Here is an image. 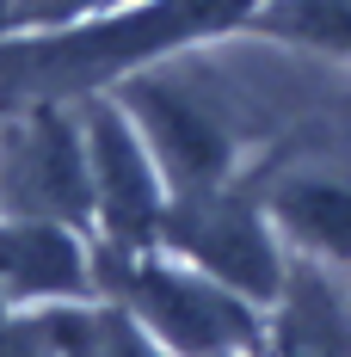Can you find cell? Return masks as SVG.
Here are the masks:
<instances>
[{
	"mask_svg": "<svg viewBox=\"0 0 351 357\" xmlns=\"http://www.w3.org/2000/svg\"><path fill=\"white\" fill-rule=\"evenodd\" d=\"M271 0H148L93 25H62L37 37H0V117L25 105H74L117 86L124 74L154 68L185 43L228 25H253Z\"/></svg>",
	"mask_w": 351,
	"mask_h": 357,
	"instance_id": "obj_1",
	"label": "cell"
},
{
	"mask_svg": "<svg viewBox=\"0 0 351 357\" xmlns=\"http://www.w3.org/2000/svg\"><path fill=\"white\" fill-rule=\"evenodd\" d=\"M124 111L142 123V136L154 148L160 173L173 185V197L185 191H210L241 178V154L271 130V111L259 93L246 86H222L216 68H136L117 80Z\"/></svg>",
	"mask_w": 351,
	"mask_h": 357,
	"instance_id": "obj_2",
	"label": "cell"
},
{
	"mask_svg": "<svg viewBox=\"0 0 351 357\" xmlns=\"http://www.w3.org/2000/svg\"><path fill=\"white\" fill-rule=\"evenodd\" d=\"M93 259H99V296L124 302L173 357H265L271 351V308L216 284L191 259H179L167 247H148V252L93 247Z\"/></svg>",
	"mask_w": 351,
	"mask_h": 357,
	"instance_id": "obj_3",
	"label": "cell"
},
{
	"mask_svg": "<svg viewBox=\"0 0 351 357\" xmlns=\"http://www.w3.org/2000/svg\"><path fill=\"white\" fill-rule=\"evenodd\" d=\"M160 247L191 259L197 271H210L216 284L241 289L259 308H271L283 278H290V252L278 247V222L265 210L253 173L228 178V185H210V191L173 197Z\"/></svg>",
	"mask_w": 351,
	"mask_h": 357,
	"instance_id": "obj_4",
	"label": "cell"
},
{
	"mask_svg": "<svg viewBox=\"0 0 351 357\" xmlns=\"http://www.w3.org/2000/svg\"><path fill=\"white\" fill-rule=\"evenodd\" d=\"M80 130H87V160H93V247L111 252H148L167 234L173 210V185L160 173L154 148L142 136V123L124 111L117 93L74 99Z\"/></svg>",
	"mask_w": 351,
	"mask_h": 357,
	"instance_id": "obj_5",
	"label": "cell"
},
{
	"mask_svg": "<svg viewBox=\"0 0 351 357\" xmlns=\"http://www.w3.org/2000/svg\"><path fill=\"white\" fill-rule=\"evenodd\" d=\"M0 215L68 222L93 234V160L80 105H25L0 117Z\"/></svg>",
	"mask_w": 351,
	"mask_h": 357,
	"instance_id": "obj_6",
	"label": "cell"
},
{
	"mask_svg": "<svg viewBox=\"0 0 351 357\" xmlns=\"http://www.w3.org/2000/svg\"><path fill=\"white\" fill-rule=\"evenodd\" d=\"M253 185L290 247L351 278V148L290 130Z\"/></svg>",
	"mask_w": 351,
	"mask_h": 357,
	"instance_id": "obj_7",
	"label": "cell"
},
{
	"mask_svg": "<svg viewBox=\"0 0 351 357\" xmlns=\"http://www.w3.org/2000/svg\"><path fill=\"white\" fill-rule=\"evenodd\" d=\"M93 296H99V259L80 228L0 215V302L50 308V302H93Z\"/></svg>",
	"mask_w": 351,
	"mask_h": 357,
	"instance_id": "obj_8",
	"label": "cell"
},
{
	"mask_svg": "<svg viewBox=\"0 0 351 357\" xmlns=\"http://www.w3.org/2000/svg\"><path fill=\"white\" fill-rule=\"evenodd\" d=\"M271 357H351V284L308 252L290 259L271 302Z\"/></svg>",
	"mask_w": 351,
	"mask_h": 357,
	"instance_id": "obj_9",
	"label": "cell"
},
{
	"mask_svg": "<svg viewBox=\"0 0 351 357\" xmlns=\"http://www.w3.org/2000/svg\"><path fill=\"white\" fill-rule=\"evenodd\" d=\"M43 314H50V333H56V351L62 357H173L124 302H111V296L50 302Z\"/></svg>",
	"mask_w": 351,
	"mask_h": 357,
	"instance_id": "obj_10",
	"label": "cell"
},
{
	"mask_svg": "<svg viewBox=\"0 0 351 357\" xmlns=\"http://www.w3.org/2000/svg\"><path fill=\"white\" fill-rule=\"evenodd\" d=\"M253 31L351 62V0H271V6H259Z\"/></svg>",
	"mask_w": 351,
	"mask_h": 357,
	"instance_id": "obj_11",
	"label": "cell"
},
{
	"mask_svg": "<svg viewBox=\"0 0 351 357\" xmlns=\"http://www.w3.org/2000/svg\"><path fill=\"white\" fill-rule=\"evenodd\" d=\"M0 357H62L43 308H13L0 302Z\"/></svg>",
	"mask_w": 351,
	"mask_h": 357,
	"instance_id": "obj_12",
	"label": "cell"
},
{
	"mask_svg": "<svg viewBox=\"0 0 351 357\" xmlns=\"http://www.w3.org/2000/svg\"><path fill=\"white\" fill-rule=\"evenodd\" d=\"M290 130H302V136H320V142L333 136L339 148H351V86H327V93H320V99L302 111Z\"/></svg>",
	"mask_w": 351,
	"mask_h": 357,
	"instance_id": "obj_13",
	"label": "cell"
},
{
	"mask_svg": "<svg viewBox=\"0 0 351 357\" xmlns=\"http://www.w3.org/2000/svg\"><path fill=\"white\" fill-rule=\"evenodd\" d=\"M87 6H99V0H6V19L0 25H31V31H62L68 19H80Z\"/></svg>",
	"mask_w": 351,
	"mask_h": 357,
	"instance_id": "obj_14",
	"label": "cell"
}]
</instances>
